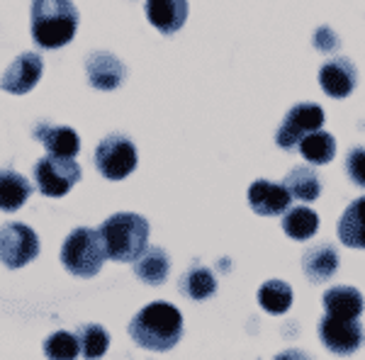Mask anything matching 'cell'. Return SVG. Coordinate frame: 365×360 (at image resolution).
Segmentation results:
<instances>
[{
	"mask_svg": "<svg viewBox=\"0 0 365 360\" xmlns=\"http://www.w3.org/2000/svg\"><path fill=\"white\" fill-rule=\"evenodd\" d=\"M292 287L285 280H268L258 290V304L268 312V314H285L292 307Z\"/></svg>",
	"mask_w": 365,
	"mask_h": 360,
	"instance_id": "d4e9b609",
	"label": "cell"
},
{
	"mask_svg": "<svg viewBox=\"0 0 365 360\" xmlns=\"http://www.w3.org/2000/svg\"><path fill=\"white\" fill-rule=\"evenodd\" d=\"M302 270L312 282H327L339 270V251L331 244H317L302 256Z\"/></svg>",
	"mask_w": 365,
	"mask_h": 360,
	"instance_id": "9a60e30c",
	"label": "cell"
},
{
	"mask_svg": "<svg viewBox=\"0 0 365 360\" xmlns=\"http://www.w3.org/2000/svg\"><path fill=\"white\" fill-rule=\"evenodd\" d=\"M132 341L146 351L166 353L182 339V314L168 302L146 304L129 322Z\"/></svg>",
	"mask_w": 365,
	"mask_h": 360,
	"instance_id": "6da1fadb",
	"label": "cell"
},
{
	"mask_svg": "<svg viewBox=\"0 0 365 360\" xmlns=\"http://www.w3.org/2000/svg\"><path fill=\"white\" fill-rule=\"evenodd\" d=\"M105 258H108V251H105L100 229H88V227L73 229L61 246L63 268L76 277L98 275Z\"/></svg>",
	"mask_w": 365,
	"mask_h": 360,
	"instance_id": "277c9868",
	"label": "cell"
},
{
	"mask_svg": "<svg viewBox=\"0 0 365 360\" xmlns=\"http://www.w3.org/2000/svg\"><path fill=\"white\" fill-rule=\"evenodd\" d=\"M32 195V182L15 170H0V210L17 212Z\"/></svg>",
	"mask_w": 365,
	"mask_h": 360,
	"instance_id": "ffe728a7",
	"label": "cell"
},
{
	"mask_svg": "<svg viewBox=\"0 0 365 360\" xmlns=\"http://www.w3.org/2000/svg\"><path fill=\"white\" fill-rule=\"evenodd\" d=\"M324 309L329 317H341V319H358L363 314V294L356 287L339 285L324 292Z\"/></svg>",
	"mask_w": 365,
	"mask_h": 360,
	"instance_id": "2e32d148",
	"label": "cell"
},
{
	"mask_svg": "<svg viewBox=\"0 0 365 360\" xmlns=\"http://www.w3.org/2000/svg\"><path fill=\"white\" fill-rule=\"evenodd\" d=\"M39 256V236L27 224L10 222L0 227V263L10 270H17L22 265Z\"/></svg>",
	"mask_w": 365,
	"mask_h": 360,
	"instance_id": "52a82bcc",
	"label": "cell"
},
{
	"mask_svg": "<svg viewBox=\"0 0 365 360\" xmlns=\"http://www.w3.org/2000/svg\"><path fill=\"white\" fill-rule=\"evenodd\" d=\"M346 173H349V178L356 182V185L365 187V149L363 146H356V149L349 151V156H346Z\"/></svg>",
	"mask_w": 365,
	"mask_h": 360,
	"instance_id": "83f0119b",
	"label": "cell"
},
{
	"mask_svg": "<svg viewBox=\"0 0 365 360\" xmlns=\"http://www.w3.org/2000/svg\"><path fill=\"white\" fill-rule=\"evenodd\" d=\"M146 17L161 34H175L187 20V0H146Z\"/></svg>",
	"mask_w": 365,
	"mask_h": 360,
	"instance_id": "5bb4252c",
	"label": "cell"
},
{
	"mask_svg": "<svg viewBox=\"0 0 365 360\" xmlns=\"http://www.w3.org/2000/svg\"><path fill=\"white\" fill-rule=\"evenodd\" d=\"M292 197L287 192V187L282 182H270V180H253L249 187V205L256 215L261 217H275L282 215L290 207Z\"/></svg>",
	"mask_w": 365,
	"mask_h": 360,
	"instance_id": "7c38bea8",
	"label": "cell"
},
{
	"mask_svg": "<svg viewBox=\"0 0 365 360\" xmlns=\"http://www.w3.org/2000/svg\"><path fill=\"white\" fill-rule=\"evenodd\" d=\"M34 180L39 192L46 197H63L76 182L81 180V166L73 161V156H42L34 166Z\"/></svg>",
	"mask_w": 365,
	"mask_h": 360,
	"instance_id": "8992f818",
	"label": "cell"
},
{
	"mask_svg": "<svg viewBox=\"0 0 365 360\" xmlns=\"http://www.w3.org/2000/svg\"><path fill=\"white\" fill-rule=\"evenodd\" d=\"M319 339L324 348L339 356H351L361 348L363 329L358 319H341V317H324L319 322Z\"/></svg>",
	"mask_w": 365,
	"mask_h": 360,
	"instance_id": "9c48e42d",
	"label": "cell"
},
{
	"mask_svg": "<svg viewBox=\"0 0 365 360\" xmlns=\"http://www.w3.org/2000/svg\"><path fill=\"white\" fill-rule=\"evenodd\" d=\"M139 163L137 146L125 134H110L96 149V168L108 180H125Z\"/></svg>",
	"mask_w": 365,
	"mask_h": 360,
	"instance_id": "5b68a950",
	"label": "cell"
},
{
	"mask_svg": "<svg viewBox=\"0 0 365 360\" xmlns=\"http://www.w3.org/2000/svg\"><path fill=\"white\" fill-rule=\"evenodd\" d=\"M358 71L351 58H331L319 71V86L329 98H349L356 91Z\"/></svg>",
	"mask_w": 365,
	"mask_h": 360,
	"instance_id": "4fadbf2b",
	"label": "cell"
},
{
	"mask_svg": "<svg viewBox=\"0 0 365 360\" xmlns=\"http://www.w3.org/2000/svg\"><path fill=\"white\" fill-rule=\"evenodd\" d=\"M108 258L117 263H132L144 253L149 241V222L134 212H117L100 227Z\"/></svg>",
	"mask_w": 365,
	"mask_h": 360,
	"instance_id": "3957f363",
	"label": "cell"
},
{
	"mask_svg": "<svg viewBox=\"0 0 365 360\" xmlns=\"http://www.w3.org/2000/svg\"><path fill=\"white\" fill-rule=\"evenodd\" d=\"M282 229L290 239L295 241H307L317 234L319 229V215L309 207H292L285 210V217H282Z\"/></svg>",
	"mask_w": 365,
	"mask_h": 360,
	"instance_id": "cb8c5ba5",
	"label": "cell"
},
{
	"mask_svg": "<svg viewBox=\"0 0 365 360\" xmlns=\"http://www.w3.org/2000/svg\"><path fill=\"white\" fill-rule=\"evenodd\" d=\"M324 125V110L314 103H297L295 108L285 115L282 125L275 134V144L282 151H295L302 137H307L314 129H322Z\"/></svg>",
	"mask_w": 365,
	"mask_h": 360,
	"instance_id": "ba28073f",
	"label": "cell"
},
{
	"mask_svg": "<svg viewBox=\"0 0 365 360\" xmlns=\"http://www.w3.org/2000/svg\"><path fill=\"white\" fill-rule=\"evenodd\" d=\"M76 339H78L81 353L86 358H100L110 348V334L100 324H83V326H78Z\"/></svg>",
	"mask_w": 365,
	"mask_h": 360,
	"instance_id": "484cf974",
	"label": "cell"
},
{
	"mask_svg": "<svg viewBox=\"0 0 365 360\" xmlns=\"http://www.w3.org/2000/svg\"><path fill=\"white\" fill-rule=\"evenodd\" d=\"M86 73L93 88L98 91H115L125 83L127 68L117 56L108 54V51H93L86 58Z\"/></svg>",
	"mask_w": 365,
	"mask_h": 360,
	"instance_id": "8fae6325",
	"label": "cell"
},
{
	"mask_svg": "<svg viewBox=\"0 0 365 360\" xmlns=\"http://www.w3.org/2000/svg\"><path fill=\"white\" fill-rule=\"evenodd\" d=\"M134 273L146 285H163L170 273V258L163 249H144V253L134 261Z\"/></svg>",
	"mask_w": 365,
	"mask_h": 360,
	"instance_id": "d6986e66",
	"label": "cell"
},
{
	"mask_svg": "<svg viewBox=\"0 0 365 360\" xmlns=\"http://www.w3.org/2000/svg\"><path fill=\"white\" fill-rule=\"evenodd\" d=\"M282 185L287 187V192H290L292 200H302V202H314V200L322 195L319 175H317L314 170L307 168V166L292 168L290 173L285 175Z\"/></svg>",
	"mask_w": 365,
	"mask_h": 360,
	"instance_id": "7402d4cb",
	"label": "cell"
},
{
	"mask_svg": "<svg viewBox=\"0 0 365 360\" xmlns=\"http://www.w3.org/2000/svg\"><path fill=\"white\" fill-rule=\"evenodd\" d=\"M78 10L71 0H32V39L42 49H58L73 39Z\"/></svg>",
	"mask_w": 365,
	"mask_h": 360,
	"instance_id": "7a4b0ae2",
	"label": "cell"
},
{
	"mask_svg": "<svg viewBox=\"0 0 365 360\" xmlns=\"http://www.w3.org/2000/svg\"><path fill=\"white\" fill-rule=\"evenodd\" d=\"M314 46L319 51H336L341 49V37L331 27H319L314 32Z\"/></svg>",
	"mask_w": 365,
	"mask_h": 360,
	"instance_id": "f1b7e54d",
	"label": "cell"
},
{
	"mask_svg": "<svg viewBox=\"0 0 365 360\" xmlns=\"http://www.w3.org/2000/svg\"><path fill=\"white\" fill-rule=\"evenodd\" d=\"M339 239L351 249H365V195L351 202L341 215Z\"/></svg>",
	"mask_w": 365,
	"mask_h": 360,
	"instance_id": "ac0fdd59",
	"label": "cell"
},
{
	"mask_svg": "<svg viewBox=\"0 0 365 360\" xmlns=\"http://www.w3.org/2000/svg\"><path fill=\"white\" fill-rule=\"evenodd\" d=\"M180 292L190 299L205 302V299H210L212 294L217 292V277L212 275V270L205 268V265H192V268L180 277Z\"/></svg>",
	"mask_w": 365,
	"mask_h": 360,
	"instance_id": "603a6c76",
	"label": "cell"
},
{
	"mask_svg": "<svg viewBox=\"0 0 365 360\" xmlns=\"http://www.w3.org/2000/svg\"><path fill=\"white\" fill-rule=\"evenodd\" d=\"M44 353L49 358H76L81 353L78 339L68 331H56L44 341Z\"/></svg>",
	"mask_w": 365,
	"mask_h": 360,
	"instance_id": "4316f807",
	"label": "cell"
},
{
	"mask_svg": "<svg viewBox=\"0 0 365 360\" xmlns=\"http://www.w3.org/2000/svg\"><path fill=\"white\" fill-rule=\"evenodd\" d=\"M34 139L42 141L49 153H56V156H76L81 151V139L71 127H56L49 125V122H42L34 129Z\"/></svg>",
	"mask_w": 365,
	"mask_h": 360,
	"instance_id": "e0dca14e",
	"label": "cell"
},
{
	"mask_svg": "<svg viewBox=\"0 0 365 360\" xmlns=\"http://www.w3.org/2000/svg\"><path fill=\"white\" fill-rule=\"evenodd\" d=\"M42 71H44V61L39 54H34V51L20 54L3 73L0 88H3L5 93H13V96H25V93H29L39 83Z\"/></svg>",
	"mask_w": 365,
	"mask_h": 360,
	"instance_id": "30bf717a",
	"label": "cell"
},
{
	"mask_svg": "<svg viewBox=\"0 0 365 360\" xmlns=\"http://www.w3.org/2000/svg\"><path fill=\"white\" fill-rule=\"evenodd\" d=\"M297 149L307 163L324 166V163H331L334 156H336V139H334L329 132H324V129H314V132H309L307 137H302V141L297 144Z\"/></svg>",
	"mask_w": 365,
	"mask_h": 360,
	"instance_id": "44dd1931",
	"label": "cell"
}]
</instances>
